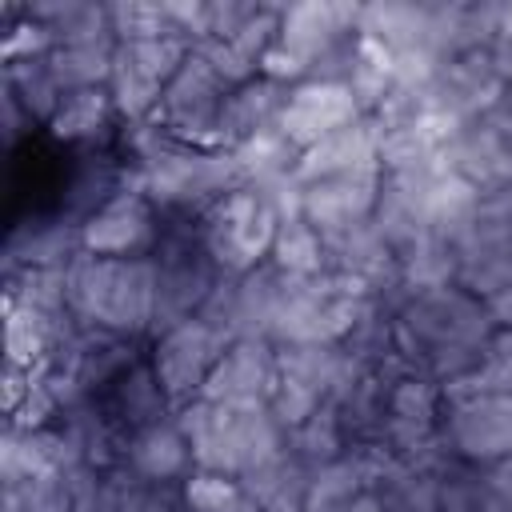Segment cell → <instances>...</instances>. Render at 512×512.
Segmentation results:
<instances>
[{
	"label": "cell",
	"mask_w": 512,
	"mask_h": 512,
	"mask_svg": "<svg viewBox=\"0 0 512 512\" xmlns=\"http://www.w3.org/2000/svg\"><path fill=\"white\" fill-rule=\"evenodd\" d=\"M68 312L80 328H104L152 344L156 260L152 256H92L68 260Z\"/></svg>",
	"instance_id": "obj_1"
},
{
	"label": "cell",
	"mask_w": 512,
	"mask_h": 512,
	"mask_svg": "<svg viewBox=\"0 0 512 512\" xmlns=\"http://www.w3.org/2000/svg\"><path fill=\"white\" fill-rule=\"evenodd\" d=\"M176 424L192 444V464L232 480L288 448V432L268 408H228L196 396L176 408Z\"/></svg>",
	"instance_id": "obj_2"
},
{
	"label": "cell",
	"mask_w": 512,
	"mask_h": 512,
	"mask_svg": "<svg viewBox=\"0 0 512 512\" xmlns=\"http://www.w3.org/2000/svg\"><path fill=\"white\" fill-rule=\"evenodd\" d=\"M496 324L480 296L460 284L412 292L396 308V344L408 364H420L440 348H488Z\"/></svg>",
	"instance_id": "obj_3"
},
{
	"label": "cell",
	"mask_w": 512,
	"mask_h": 512,
	"mask_svg": "<svg viewBox=\"0 0 512 512\" xmlns=\"http://www.w3.org/2000/svg\"><path fill=\"white\" fill-rule=\"evenodd\" d=\"M156 260V312H152V336L200 316L204 300L212 296L216 280L224 276L220 264L212 260L204 236H200V216H164L160 244L152 252Z\"/></svg>",
	"instance_id": "obj_4"
},
{
	"label": "cell",
	"mask_w": 512,
	"mask_h": 512,
	"mask_svg": "<svg viewBox=\"0 0 512 512\" xmlns=\"http://www.w3.org/2000/svg\"><path fill=\"white\" fill-rule=\"evenodd\" d=\"M276 212L248 188H232L224 200H216L204 216H200V236L212 252V260L220 264V272H252L256 264L268 260L272 240H276Z\"/></svg>",
	"instance_id": "obj_5"
},
{
	"label": "cell",
	"mask_w": 512,
	"mask_h": 512,
	"mask_svg": "<svg viewBox=\"0 0 512 512\" xmlns=\"http://www.w3.org/2000/svg\"><path fill=\"white\" fill-rule=\"evenodd\" d=\"M232 84L192 48V56L184 60V68L168 80L160 108H156V124L192 148H224L220 144V112L228 100Z\"/></svg>",
	"instance_id": "obj_6"
},
{
	"label": "cell",
	"mask_w": 512,
	"mask_h": 512,
	"mask_svg": "<svg viewBox=\"0 0 512 512\" xmlns=\"http://www.w3.org/2000/svg\"><path fill=\"white\" fill-rule=\"evenodd\" d=\"M232 336H224L220 328H212L208 320L192 316L160 336H152L148 344V360L172 400V408L204 396V384L212 376V368L220 364V356L228 352Z\"/></svg>",
	"instance_id": "obj_7"
},
{
	"label": "cell",
	"mask_w": 512,
	"mask_h": 512,
	"mask_svg": "<svg viewBox=\"0 0 512 512\" xmlns=\"http://www.w3.org/2000/svg\"><path fill=\"white\" fill-rule=\"evenodd\" d=\"M440 440L464 464L512 460V396H448L440 416Z\"/></svg>",
	"instance_id": "obj_8"
},
{
	"label": "cell",
	"mask_w": 512,
	"mask_h": 512,
	"mask_svg": "<svg viewBox=\"0 0 512 512\" xmlns=\"http://www.w3.org/2000/svg\"><path fill=\"white\" fill-rule=\"evenodd\" d=\"M160 232L164 216L156 212V204L136 188H120L80 220V248L92 256H152Z\"/></svg>",
	"instance_id": "obj_9"
},
{
	"label": "cell",
	"mask_w": 512,
	"mask_h": 512,
	"mask_svg": "<svg viewBox=\"0 0 512 512\" xmlns=\"http://www.w3.org/2000/svg\"><path fill=\"white\" fill-rule=\"evenodd\" d=\"M280 380L276 344L260 336H240L228 344L220 364L204 384V400L228 408H268V396Z\"/></svg>",
	"instance_id": "obj_10"
},
{
	"label": "cell",
	"mask_w": 512,
	"mask_h": 512,
	"mask_svg": "<svg viewBox=\"0 0 512 512\" xmlns=\"http://www.w3.org/2000/svg\"><path fill=\"white\" fill-rule=\"evenodd\" d=\"M360 12H364V4H356V0H296V4H280V36H276V44H284L312 72V64L332 44H340L352 32H360Z\"/></svg>",
	"instance_id": "obj_11"
},
{
	"label": "cell",
	"mask_w": 512,
	"mask_h": 512,
	"mask_svg": "<svg viewBox=\"0 0 512 512\" xmlns=\"http://www.w3.org/2000/svg\"><path fill=\"white\" fill-rule=\"evenodd\" d=\"M380 184H384L380 164L376 168H360V172H344V176H328V180H316V184H304V212L300 216L320 236L356 228V224L372 220L376 200H380Z\"/></svg>",
	"instance_id": "obj_12"
},
{
	"label": "cell",
	"mask_w": 512,
	"mask_h": 512,
	"mask_svg": "<svg viewBox=\"0 0 512 512\" xmlns=\"http://www.w3.org/2000/svg\"><path fill=\"white\" fill-rule=\"evenodd\" d=\"M364 112L356 108L348 84H324V80H304L288 92L284 100V112L276 120V128L304 152L312 148L316 140L332 136L336 128H348L356 124Z\"/></svg>",
	"instance_id": "obj_13"
},
{
	"label": "cell",
	"mask_w": 512,
	"mask_h": 512,
	"mask_svg": "<svg viewBox=\"0 0 512 512\" xmlns=\"http://www.w3.org/2000/svg\"><path fill=\"white\" fill-rule=\"evenodd\" d=\"M504 88H508V84L500 80V72H496V64H492L488 48H472V52L452 56V60L440 68V76L432 80V88H428L424 96H428L432 108H444V112H452L456 120L472 124V120H480V116L500 100Z\"/></svg>",
	"instance_id": "obj_14"
},
{
	"label": "cell",
	"mask_w": 512,
	"mask_h": 512,
	"mask_svg": "<svg viewBox=\"0 0 512 512\" xmlns=\"http://www.w3.org/2000/svg\"><path fill=\"white\" fill-rule=\"evenodd\" d=\"M444 164L460 180H468L480 196L512 188V140L492 132L484 120L464 124L448 144H444Z\"/></svg>",
	"instance_id": "obj_15"
},
{
	"label": "cell",
	"mask_w": 512,
	"mask_h": 512,
	"mask_svg": "<svg viewBox=\"0 0 512 512\" xmlns=\"http://www.w3.org/2000/svg\"><path fill=\"white\" fill-rule=\"evenodd\" d=\"M436 512H512V460H448L436 476Z\"/></svg>",
	"instance_id": "obj_16"
},
{
	"label": "cell",
	"mask_w": 512,
	"mask_h": 512,
	"mask_svg": "<svg viewBox=\"0 0 512 512\" xmlns=\"http://www.w3.org/2000/svg\"><path fill=\"white\" fill-rule=\"evenodd\" d=\"M48 140L68 144V148H84V152H112L116 136H120V116L112 104L108 88H84V92H68L60 100V108L52 112V120L44 124Z\"/></svg>",
	"instance_id": "obj_17"
},
{
	"label": "cell",
	"mask_w": 512,
	"mask_h": 512,
	"mask_svg": "<svg viewBox=\"0 0 512 512\" xmlns=\"http://www.w3.org/2000/svg\"><path fill=\"white\" fill-rule=\"evenodd\" d=\"M80 252V220L64 216L60 208L48 216H32L12 228L4 244V276L24 268H64Z\"/></svg>",
	"instance_id": "obj_18"
},
{
	"label": "cell",
	"mask_w": 512,
	"mask_h": 512,
	"mask_svg": "<svg viewBox=\"0 0 512 512\" xmlns=\"http://www.w3.org/2000/svg\"><path fill=\"white\" fill-rule=\"evenodd\" d=\"M100 408H104V416L112 420V428L124 440L132 432H144V428H152V424H160V420H168L176 412L148 356L140 364H132L116 384H108L100 392Z\"/></svg>",
	"instance_id": "obj_19"
},
{
	"label": "cell",
	"mask_w": 512,
	"mask_h": 512,
	"mask_svg": "<svg viewBox=\"0 0 512 512\" xmlns=\"http://www.w3.org/2000/svg\"><path fill=\"white\" fill-rule=\"evenodd\" d=\"M376 164H380V124L372 116H360L356 124L336 128L332 136H324L312 148H304L300 160H296V180L300 184H316V180L360 172V168H376Z\"/></svg>",
	"instance_id": "obj_20"
},
{
	"label": "cell",
	"mask_w": 512,
	"mask_h": 512,
	"mask_svg": "<svg viewBox=\"0 0 512 512\" xmlns=\"http://www.w3.org/2000/svg\"><path fill=\"white\" fill-rule=\"evenodd\" d=\"M120 464L132 468L148 484H184L196 464H192V444L184 428L176 424V412L144 432H132L120 448Z\"/></svg>",
	"instance_id": "obj_21"
},
{
	"label": "cell",
	"mask_w": 512,
	"mask_h": 512,
	"mask_svg": "<svg viewBox=\"0 0 512 512\" xmlns=\"http://www.w3.org/2000/svg\"><path fill=\"white\" fill-rule=\"evenodd\" d=\"M276 364H280V376L312 388L324 404L336 400L348 384H356L368 372L344 352V344H284L276 348Z\"/></svg>",
	"instance_id": "obj_22"
},
{
	"label": "cell",
	"mask_w": 512,
	"mask_h": 512,
	"mask_svg": "<svg viewBox=\"0 0 512 512\" xmlns=\"http://www.w3.org/2000/svg\"><path fill=\"white\" fill-rule=\"evenodd\" d=\"M288 92H292L288 84H276L268 76H252V80L236 84L224 100V112H220V144L236 148L248 136L264 132V128H276Z\"/></svg>",
	"instance_id": "obj_23"
},
{
	"label": "cell",
	"mask_w": 512,
	"mask_h": 512,
	"mask_svg": "<svg viewBox=\"0 0 512 512\" xmlns=\"http://www.w3.org/2000/svg\"><path fill=\"white\" fill-rule=\"evenodd\" d=\"M20 4L32 20H40L56 36V44H108V40H116L108 0H20Z\"/></svg>",
	"instance_id": "obj_24"
},
{
	"label": "cell",
	"mask_w": 512,
	"mask_h": 512,
	"mask_svg": "<svg viewBox=\"0 0 512 512\" xmlns=\"http://www.w3.org/2000/svg\"><path fill=\"white\" fill-rule=\"evenodd\" d=\"M360 32L376 36L384 48H420L428 32V0H372L360 12Z\"/></svg>",
	"instance_id": "obj_25"
},
{
	"label": "cell",
	"mask_w": 512,
	"mask_h": 512,
	"mask_svg": "<svg viewBox=\"0 0 512 512\" xmlns=\"http://www.w3.org/2000/svg\"><path fill=\"white\" fill-rule=\"evenodd\" d=\"M116 64V40L108 44H56L48 52V68L60 84V92H84V88H108Z\"/></svg>",
	"instance_id": "obj_26"
},
{
	"label": "cell",
	"mask_w": 512,
	"mask_h": 512,
	"mask_svg": "<svg viewBox=\"0 0 512 512\" xmlns=\"http://www.w3.org/2000/svg\"><path fill=\"white\" fill-rule=\"evenodd\" d=\"M0 84L20 100V108L32 116L36 128H44L52 120V112L60 108L64 92L48 68V56H36V60H20V64H4L0 68Z\"/></svg>",
	"instance_id": "obj_27"
},
{
	"label": "cell",
	"mask_w": 512,
	"mask_h": 512,
	"mask_svg": "<svg viewBox=\"0 0 512 512\" xmlns=\"http://www.w3.org/2000/svg\"><path fill=\"white\" fill-rule=\"evenodd\" d=\"M56 468H60V464H56L48 428L24 432V428H8V424H4V436H0V488L36 480V476L56 472ZM60 472H64V468H60Z\"/></svg>",
	"instance_id": "obj_28"
},
{
	"label": "cell",
	"mask_w": 512,
	"mask_h": 512,
	"mask_svg": "<svg viewBox=\"0 0 512 512\" xmlns=\"http://www.w3.org/2000/svg\"><path fill=\"white\" fill-rule=\"evenodd\" d=\"M308 468L284 448L280 456L256 464L252 472L240 476V488L260 504V508H272V504H304V492H308Z\"/></svg>",
	"instance_id": "obj_29"
},
{
	"label": "cell",
	"mask_w": 512,
	"mask_h": 512,
	"mask_svg": "<svg viewBox=\"0 0 512 512\" xmlns=\"http://www.w3.org/2000/svg\"><path fill=\"white\" fill-rule=\"evenodd\" d=\"M368 484V472H364V460L356 448H348L340 460L316 468L308 476V492H304V512H340L352 496H360Z\"/></svg>",
	"instance_id": "obj_30"
},
{
	"label": "cell",
	"mask_w": 512,
	"mask_h": 512,
	"mask_svg": "<svg viewBox=\"0 0 512 512\" xmlns=\"http://www.w3.org/2000/svg\"><path fill=\"white\" fill-rule=\"evenodd\" d=\"M396 88V76H392V48H384L376 36L360 32L356 36V64L348 72V92L356 100V108L364 116H372L384 96Z\"/></svg>",
	"instance_id": "obj_31"
},
{
	"label": "cell",
	"mask_w": 512,
	"mask_h": 512,
	"mask_svg": "<svg viewBox=\"0 0 512 512\" xmlns=\"http://www.w3.org/2000/svg\"><path fill=\"white\" fill-rule=\"evenodd\" d=\"M396 260H400V288H404V296L448 288V284H456V272H460L456 248L448 240H440V236L420 240L416 248L400 252Z\"/></svg>",
	"instance_id": "obj_32"
},
{
	"label": "cell",
	"mask_w": 512,
	"mask_h": 512,
	"mask_svg": "<svg viewBox=\"0 0 512 512\" xmlns=\"http://www.w3.org/2000/svg\"><path fill=\"white\" fill-rule=\"evenodd\" d=\"M268 260L284 272V276H320L328 272V252H324V236L304 220H284L276 228V240H272V252Z\"/></svg>",
	"instance_id": "obj_33"
},
{
	"label": "cell",
	"mask_w": 512,
	"mask_h": 512,
	"mask_svg": "<svg viewBox=\"0 0 512 512\" xmlns=\"http://www.w3.org/2000/svg\"><path fill=\"white\" fill-rule=\"evenodd\" d=\"M288 452H292L308 472H316V468H324V464H332V460H340V456L348 452V440H344V428H340L332 404L316 408L304 424H296V428L288 432Z\"/></svg>",
	"instance_id": "obj_34"
},
{
	"label": "cell",
	"mask_w": 512,
	"mask_h": 512,
	"mask_svg": "<svg viewBox=\"0 0 512 512\" xmlns=\"http://www.w3.org/2000/svg\"><path fill=\"white\" fill-rule=\"evenodd\" d=\"M192 56V44L184 36H148V40H120L116 44V60H124L128 68H136L144 80L168 88V80L184 68V60Z\"/></svg>",
	"instance_id": "obj_35"
},
{
	"label": "cell",
	"mask_w": 512,
	"mask_h": 512,
	"mask_svg": "<svg viewBox=\"0 0 512 512\" xmlns=\"http://www.w3.org/2000/svg\"><path fill=\"white\" fill-rule=\"evenodd\" d=\"M232 152H236V164H240L244 184L296 172V160H300V148H296L280 128H264V132L248 136L244 144H236Z\"/></svg>",
	"instance_id": "obj_36"
},
{
	"label": "cell",
	"mask_w": 512,
	"mask_h": 512,
	"mask_svg": "<svg viewBox=\"0 0 512 512\" xmlns=\"http://www.w3.org/2000/svg\"><path fill=\"white\" fill-rule=\"evenodd\" d=\"M0 512H72V480L68 472H44L36 480L0 488Z\"/></svg>",
	"instance_id": "obj_37"
},
{
	"label": "cell",
	"mask_w": 512,
	"mask_h": 512,
	"mask_svg": "<svg viewBox=\"0 0 512 512\" xmlns=\"http://www.w3.org/2000/svg\"><path fill=\"white\" fill-rule=\"evenodd\" d=\"M440 160V148L428 140L420 124L408 128H380V172H408Z\"/></svg>",
	"instance_id": "obj_38"
},
{
	"label": "cell",
	"mask_w": 512,
	"mask_h": 512,
	"mask_svg": "<svg viewBox=\"0 0 512 512\" xmlns=\"http://www.w3.org/2000/svg\"><path fill=\"white\" fill-rule=\"evenodd\" d=\"M116 40H148V36H176L164 20L160 0H108Z\"/></svg>",
	"instance_id": "obj_39"
},
{
	"label": "cell",
	"mask_w": 512,
	"mask_h": 512,
	"mask_svg": "<svg viewBox=\"0 0 512 512\" xmlns=\"http://www.w3.org/2000/svg\"><path fill=\"white\" fill-rule=\"evenodd\" d=\"M276 36H280V4L260 0V8L240 24L236 36H228V44H232L248 64H256V72H260V60H264V52L276 44Z\"/></svg>",
	"instance_id": "obj_40"
},
{
	"label": "cell",
	"mask_w": 512,
	"mask_h": 512,
	"mask_svg": "<svg viewBox=\"0 0 512 512\" xmlns=\"http://www.w3.org/2000/svg\"><path fill=\"white\" fill-rule=\"evenodd\" d=\"M180 492H184V500H188V508L192 512H228L236 500H240V480H232V476H224V472H204V468H196L184 484H180Z\"/></svg>",
	"instance_id": "obj_41"
},
{
	"label": "cell",
	"mask_w": 512,
	"mask_h": 512,
	"mask_svg": "<svg viewBox=\"0 0 512 512\" xmlns=\"http://www.w3.org/2000/svg\"><path fill=\"white\" fill-rule=\"evenodd\" d=\"M316 408H324V400H320L312 388H304V384H296V380H288V376H280L276 388H272V396H268V412L280 420L284 432H292L296 424H304Z\"/></svg>",
	"instance_id": "obj_42"
},
{
	"label": "cell",
	"mask_w": 512,
	"mask_h": 512,
	"mask_svg": "<svg viewBox=\"0 0 512 512\" xmlns=\"http://www.w3.org/2000/svg\"><path fill=\"white\" fill-rule=\"evenodd\" d=\"M192 48H196V52H200V56H204V60H208V64H212V68H216L232 88H236V84H244V80H252V76H260V72H256V64H248V60H244L228 40H200V44H192Z\"/></svg>",
	"instance_id": "obj_43"
},
{
	"label": "cell",
	"mask_w": 512,
	"mask_h": 512,
	"mask_svg": "<svg viewBox=\"0 0 512 512\" xmlns=\"http://www.w3.org/2000/svg\"><path fill=\"white\" fill-rule=\"evenodd\" d=\"M260 8V0H208V36L204 40H228L240 32V24Z\"/></svg>",
	"instance_id": "obj_44"
},
{
	"label": "cell",
	"mask_w": 512,
	"mask_h": 512,
	"mask_svg": "<svg viewBox=\"0 0 512 512\" xmlns=\"http://www.w3.org/2000/svg\"><path fill=\"white\" fill-rule=\"evenodd\" d=\"M0 128H4V144H16L28 128H36L32 124V116L20 108V100L0 84Z\"/></svg>",
	"instance_id": "obj_45"
},
{
	"label": "cell",
	"mask_w": 512,
	"mask_h": 512,
	"mask_svg": "<svg viewBox=\"0 0 512 512\" xmlns=\"http://www.w3.org/2000/svg\"><path fill=\"white\" fill-rule=\"evenodd\" d=\"M488 56H492L500 80L512 84V4L504 8V20H500V28H496V36H492V44H488Z\"/></svg>",
	"instance_id": "obj_46"
},
{
	"label": "cell",
	"mask_w": 512,
	"mask_h": 512,
	"mask_svg": "<svg viewBox=\"0 0 512 512\" xmlns=\"http://www.w3.org/2000/svg\"><path fill=\"white\" fill-rule=\"evenodd\" d=\"M136 512H192L180 484H152L148 496L136 504Z\"/></svg>",
	"instance_id": "obj_47"
},
{
	"label": "cell",
	"mask_w": 512,
	"mask_h": 512,
	"mask_svg": "<svg viewBox=\"0 0 512 512\" xmlns=\"http://www.w3.org/2000/svg\"><path fill=\"white\" fill-rule=\"evenodd\" d=\"M480 120H484L492 132H500L504 140H512V84L500 92V100H496V104H492V108H488Z\"/></svg>",
	"instance_id": "obj_48"
},
{
	"label": "cell",
	"mask_w": 512,
	"mask_h": 512,
	"mask_svg": "<svg viewBox=\"0 0 512 512\" xmlns=\"http://www.w3.org/2000/svg\"><path fill=\"white\" fill-rule=\"evenodd\" d=\"M484 308H488V316H492L496 332H512V284H508V288H500L496 296H488V300H484Z\"/></svg>",
	"instance_id": "obj_49"
},
{
	"label": "cell",
	"mask_w": 512,
	"mask_h": 512,
	"mask_svg": "<svg viewBox=\"0 0 512 512\" xmlns=\"http://www.w3.org/2000/svg\"><path fill=\"white\" fill-rule=\"evenodd\" d=\"M228 512H264V508H260V504H256V500H252L248 492H240V500H236V504H232Z\"/></svg>",
	"instance_id": "obj_50"
}]
</instances>
